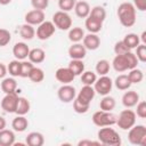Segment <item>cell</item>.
I'll return each instance as SVG.
<instances>
[{"label":"cell","mask_w":146,"mask_h":146,"mask_svg":"<svg viewBox=\"0 0 146 146\" xmlns=\"http://www.w3.org/2000/svg\"><path fill=\"white\" fill-rule=\"evenodd\" d=\"M137 64H138V59L136 55L131 52V50L121 55H116L112 62L113 68L116 72H124V71L135 68L137 67Z\"/></svg>","instance_id":"cell-1"},{"label":"cell","mask_w":146,"mask_h":146,"mask_svg":"<svg viewBox=\"0 0 146 146\" xmlns=\"http://www.w3.org/2000/svg\"><path fill=\"white\" fill-rule=\"evenodd\" d=\"M117 18L124 27H131L136 23V8L131 2H122L116 10Z\"/></svg>","instance_id":"cell-2"},{"label":"cell","mask_w":146,"mask_h":146,"mask_svg":"<svg viewBox=\"0 0 146 146\" xmlns=\"http://www.w3.org/2000/svg\"><path fill=\"white\" fill-rule=\"evenodd\" d=\"M98 141L103 145L107 146H119L121 145V137L113 128L110 127H100L97 132Z\"/></svg>","instance_id":"cell-3"},{"label":"cell","mask_w":146,"mask_h":146,"mask_svg":"<svg viewBox=\"0 0 146 146\" xmlns=\"http://www.w3.org/2000/svg\"><path fill=\"white\" fill-rule=\"evenodd\" d=\"M128 140L132 145L146 146V127L143 124H135L129 129Z\"/></svg>","instance_id":"cell-4"},{"label":"cell","mask_w":146,"mask_h":146,"mask_svg":"<svg viewBox=\"0 0 146 146\" xmlns=\"http://www.w3.org/2000/svg\"><path fill=\"white\" fill-rule=\"evenodd\" d=\"M92 122L97 127H112L116 122V116L107 111H97L92 114Z\"/></svg>","instance_id":"cell-5"},{"label":"cell","mask_w":146,"mask_h":146,"mask_svg":"<svg viewBox=\"0 0 146 146\" xmlns=\"http://www.w3.org/2000/svg\"><path fill=\"white\" fill-rule=\"evenodd\" d=\"M115 124H117V127L122 130H129L132 125L136 124V113L132 110L128 108L121 111L119 116L116 117Z\"/></svg>","instance_id":"cell-6"},{"label":"cell","mask_w":146,"mask_h":146,"mask_svg":"<svg viewBox=\"0 0 146 146\" xmlns=\"http://www.w3.org/2000/svg\"><path fill=\"white\" fill-rule=\"evenodd\" d=\"M56 29H59L62 31H68L72 27V18L66 11L58 10L52 15V21Z\"/></svg>","instance_id":"cell-7"},{"label":"cell","mask_w":146,"mask_h":146,"mask_svg":"<svg viewBox=\"0 0 146 146\" xmlns=\"http://www.w3.org/2000/svg\"><path fill=\"white\" fill-rule=\"evenodd\" d=\"M113 88V81L107 75H100L99 79H97L94 83V89L97 94L102 96H106L112 91Z\"/></svg>","instance_id":"cell-8"},{"label":"cell","mask_w":146,"mask_h":146,"mask_svg":"<svg viewBox=\"0 0 146 146\" xmlns=\"http://www.w3.org/2000/svg\"><path fill=\"white\" fill-rule=\"evenodd\" d=\"M56 31V26L50 21H43L41 24L38 25L35 34L39 40H48Z\"/></svg>","instance_id":"cell-9"},{"label":"cell","mask_w":146,"mask_h":146,"mask_svg":"<svg viewBox=\"0 0 146 146\" xmlns=\"http://www.w3.org/2000/svg\"><path fill=\"white\" fill-rule=\"evenodd\" d=\"M57 97L62 103H71L74 100V98L76 97V90L73 86H71L70 83L67 84H63L62 87L58 88L57 90Z\"/></svg>","instance_id":"cell-10"},{"label":"cell","mask_w":146,"mask_h":146,"mask_svg":"<svg viewBox=\"0 0 146 146\" xmlns=\"http://www.w3.org/2000/svg\"><path fill=\"white\" fill-rule=\"evenodd\" d=\"M17 102H18V95L16 92L6 94L1 100V108L6 113H15Z\"/></svg>","instance_id":"cell-11"},{"label":"cell","mask_w":146,"mask_h":146,"mask_svg":"<svg viewBox=\"0 0 146 146\" xmlns=\"http://www.w3.org/2000/svg\"><path fill=\"white\" fill-rule=\"evenodd\" d=\"M24 19H25V23H27L30 25H39L43 21H46V15H44L43 10L33 9L25 14Z\"/></svg>","instance_id":"cell-12"},{"label":"cell","mask_w":146,"mask_h":146,"mask_svg":"<svg viewBox=\"0 0 146 146\" xmlns=\"http://www.w3.org/2000/svg\"><path fill=\"white\" fill-rule=\"evenodd\" d=\"M95 95H96V91L94 89L92 86H87V84H83V87L81 88V90L79 91V94L76 95V99L80 100L81 103L83 104H87V105H90L91 100L95 98Z\"/></svg>","instance_id":"cell-13"},{"label":"cell","mask_w":146,"mask_h":146,"mask_svg":"<svg viewBox=\"0 0 146 146\" xmlns=\"http://www.w3.org/2000/svg\"><path fill=\"white\" fill-rule=\"evenodd\" d=\"M55 78L58 82H60L63 84H67L74 80L75 75L68 67H59L55 72Z\"/></svg>","instance_id":"cell-14"},{"label":"cell","mask_w":146,"mask_h":146,"mask_svg":"<svg viewBox=\"0 0 146 146\" xmlns=\"http://www.w3.org/2000/svg\"><path fill=\"white\" fill-rule=\"evenodd\" d=\"M83 46L87 50H96L99 48L100 46V39L99 36L96 34V33H88V34H84L83 39Z\"/></svg>","instance_id":"cell-15"},{"label":"cell","mask_w":146,"mask_h":146,"mask_svg":"<svg viewBox=\"0 0 146 146\" xmlns=\"http://www.w3.org/2000/svg\"><path fill=\"white\" fill-rule=\"evenodd\" d=\"M30 48L25 42H16L13 47V55L18 60H24L27 58Z\"/></svg>","instance_id":"cell-16"},{"label":"cell","mask_w":146,"mask_h":146,"mask_svg":"<svg viewBox=\"0 0 146 146\" xmlns=\"http://www.w3.org/2000/svg\"><path fill=\"white\" fill-rule=\"evenodd\" d=\"M86 55H87V49L82 43L76 42L68 48V56L71 57V59H83Z\"/></svg>","instance_id":"cell-17"},{"label":"cell","mask_w":146,"mask_h":146,"mask_svg":"<svg viewBox=\"0 0 146 146\" xmlns=\"http://www.w3.org/2000/svg\"><path fill=\"white\" fill-rule=\"evenodd\" d=\"M138 102H139V95L135 90L125 91L122 96V104L127 108H131V107L136 106Z\"/></svg>","instance_id":"cell-18"},{"label":"cell","mask_w":146,"mask_h":146,"mask_svg":"<svg viewBox=\"0 0 146 146\" xmlns=\"http://www.w3.org/2000/svg\"><path fill=\"white\" fill-rule=\"evenodd\" d=\"M74 13L78 17L80 18H87L90 14V5L87 2V1H78L75 2V6H74Z\"/></svg>","instance_id":"cell-19"},{"label":"cell","mask_w":146,"mask_h":146,"mask_svg":"<svg viewBox=\"0 0 146 146\" xmlns=\"http://www.w3.org/2000/svg\"><path fill=\"white\" fill-rule=\"evenodd\" d=\"M44 143L43 135L38 131H32L26 136L25 144L29 146H42Z\"/></svg>","instance_id":"cell-20"},{"label":"cell","mask_w":146,"mask_h":146,"mask_svg":"<svg viewBox=\"0 0 146 146\" xmlns=\"http://www.w3.org/2000/svg\"><path fill=\"white\" fill-rule=\"evenodd\" d=\"M15 144V133L11 130H0V146H13Z\"/></svg>","instance_id":"cell-21"},{"label":"cell","mask_w":146,"mask_h":146,"mask_svg":"<svg viewBox=\"0 0 146 146\" xmlns=\"http://www.w3.org/2000/svg\"><path fill=\"white\" fill-rule=\"evenodd\" d=\"M84 26L87 29V31L89 33H98L100 32V30L103 29V22L98 21V19H95L90 16H88L86 18V22H84Z\"/></svg>","instance_id":"cell-22"},{"label":"cell","mask_w":146,"mask_h":146,"mask_svg":"<svg viewBox=\"0 0 146 146\" xmlns=\"http://www.w3.org/2000/svg\"><path fill=\"white\" fill-rule=\"evenodd\" d=\"M27 127H29V121L24 115H17L11 122V128L16 132H23L27 129Z\"/></svg>","instance_id":"cell-23"},{"label":"cell","mask_w":146,"mask_h":146,"mask_svg":"<svg viewBox=\"0 0 146 146\" xmlns=\"http://www.w3.org/2000/svg\"><path fill=\"white\" fill-rule=\"evenodd\" d=\"M27 57H29V60L31 63H33V64H40V63H42L44 60L46 52L41 48H33V49L30 50Z\"/></svg>","instance_id":"cell-24"},{"label":"cell","mask_w":146,"mask_h":146,"mask_svg":"<svg viewBox=\"0 0 146 146\" xmlns=\"http://www.w3.org/2000/svg\"><path fill=\"white\" fill-rule=\"evenodd\" d=\"M0 86H1V90L5 94L16 92V89H17V82L13 76L11 78H3Z\"/></svg>","instance_id":"cell-25"},{"label":"cell","mask_w":146,"mask_h":146,"mask_svg":"<svg viewBox=\"0 0 146 146\" xmlns=\"http://www.w3.org/2000/svg\"><path fill=\"white\" fill-rule=\"evenodd\" d=\"M30 108H31V104H30L29 99L25 98V97H18V102H17L15 113L17 115H25L30 112Z\"/></svg>","instance_id":"cell-26"},{"label":"cell","mask_w":146,"mask_h":146,"mask_svg":"<svg viewBox=\"0 0 146 146\" xmlns=\"http://www.w3.org/2000/svg\"><path fill=\"white\" fill-rule=\"evenodd\" d=\"M19 35L24 40H32L35 36V30L33 25H30L27 23H24L19 26Z\"/></svg>","instance_id":"cell-27"},{"label":"cell","mask_w":146,"mask_h":146,"mask_svg":"<svg viewBox=\"0 0 146 146\" xmlns=\"http://www.w3.org/2000/svg\"><path fill=\"white\" fill-rule=\"evenodd\" d=\"M84 36V31L82 27L80 26H75V27H71L68 30V39L70 41H72L73 43H76V42H80L82 41Z\"/></svg>","instance_id":"cell-28"},{"label":"cell","mask_w":146,"mask_h":146,"mask_svg":"<svg viewBox=\"0 0 146 146\" xmlns=\"http://www.w3.org/2000/svg\"><path fill=\"white\" fill-rule=\"evenodd\" d=\"M114 86L119 89V90H128L130 87H131V82L128 78L127 74H120L115 78V81L113 82Z\"/></svg>","instance_id":"cell-29"},{"label":"cell","mask_w":146,"mask_h":146,"mask_svg":"<svg viewBox=\"0 0 146 146\" xmlns=\"http://www.w3.org/2000/svg\"><path fill=\"white\" fill-rule=\"evenodd\" d=\"M122 41L124 42V44H125L130 50H131V49H135V48L140 43L139 35L136 34V33H128V34L123 38Z\"/></svg>","instance_id":"cell-30"},{"label":"cell","mask_w":146,"mask_h":146,"mask_svg":"<svg viewBox=\"0 0 146 146\" xmlns=\"http://www.w3.org/2000/svg\"><path fill=\"white\" fill-rule=\"evenodd\" d=\"M73 73L74 75H81L84 71V63L82 59H71V62L68 63V66H67Z\"/></svg>","instance_id":"cell-31"},{"label":"cell","mask_w":146,"mask_h":146,"mask_svg":"<svg viewBox=\"0 0 146 146\" xmlns=\"http://www.w3.org/2000/svg\"><path fill=\"white\" fill-rule=\"evenodd\" d=\"M115 99L112 97V96H103L100 103H99V108L102 111H107V112H111L112 110H114L115 107Z\"/></svg>","instance_id":"cell-32"},{"label":"cell","mask_w":146,"mask_h":146,"mask_svg":"<svg viewBox=\"0 0 146 146\" xmlns=\"http://www.w3.org/2000/svg\"><path fill=\"white\" fill-rule=\"evenodd\" d=\"M27 78L32 82H34V83H40L44 79V72H43L42 68L36 67V66H33V68L31 70V72H30V74H29Z\"/></svg>","instance_id":"cell-33"},{"label":"cell","mask_w":146,"mask_h":146,"mask_svg":"<svg viewBox=\"0 0 146 146\" xmlns=\"http://www.w3.org/2000/svg\"><path fill=\"white\" fill-rule=\"evenodd\" d=\"M89 16L104 23V21H105V18H106V10H105V8L102 7V6H95V7H92V8L90 9Z\"/></svg>","instance_id":"cell-34"},{"label":"cell","mask_w":146,"mask_h":146,"mask_svg":"<svg viewBox=\"0 0 146 146\" xmlns=\"http://www.w3.org/2000/svg\"><path fill=\"white\" fill-rule=\"evenodd\" d=\"M127 75H128V78H129V80H130L131 83H139V82H141L143 79H144V73H143V71L139 70V68H137V67L129 70V73H128Z\"/></svg>","instance_id":"cell-35"},{"label":"cell","mask_w":146,"mask_h":146,"mask_svg":"<svg viewBox=\"0 0 146 146\" xmlns=\"http://www.w3.org/2000/svg\"><path fill=\"white\" fill-rule=\"evenodd\" d=\"M7 71L13 78L19 76V74H21V60H18V59L11 60L7 66Z\"/></svg>","instance_id":"cell-36"},{"label":"cell","mask_w":146,"mask_h":146,"mask_svg":"<svg viewBox=\"0 0 146 146\" xmlns=\"http://www.w3.org/2000/svg\"><path fill=\"white\" fill-rule=\"evenodd\" d=\"M110 62L106 60V59H100L97 62L96 64V73H98L99 75H106L108 72H110Z\"/></svg>","instance_id":"cell-37"},{"label":"cell","mask_w":146,"mask_h":146,"mask_svg":"<svg viewBox=\"0 0 146 146\" xmlns=\"http://www.w3.org/2000/svg\"><path fill=\"white\" fill-rule=\"evenodd\" d=\"M96 80H97L96 73L92 72V71H83V73L81 74V81H82L83 84L92 86Z\"/></svg>","instance_id":"cell-38"},{"label":"cell","mask_w":146,"mask_h":146,"mask_svg":"<svg viewBox=\"0 0 146 146\" xmlns=\"http://www.w3.org/2000/svg\"><path fill=\"white\" fill-rule=\"evenodd\" d=\"M33 63H31L30 60H21V74L19 76L21 78H27L31 70L33 68Z\"/></svg>","instance_id":"cell-39"},{"label":"cell","mask_w":146,"mask_h":146,"mask_svg":"<svg viewBox=\"0 0 146 146\" xmlns=\"http://www.w3.org/2000/svg\"><path fill=\"white\" fill-rule=\"evenodd\" d=\"M89 107H90V105L83 104L80 100H78L76 98H74V100H73V110H74L75 113H78V114H84V113H87L89 111Z\"/></svg>","instance_id":"cell-40"},{"label":"cell","mask_w":146,"mask_h":146,"mask_svg":"<svg viewBox=\"0 0 146 146\" xmlns=\"http://www.w3.org/2000/svg\"><path fill=\"white\" fill-rule=\"evenodd\" d=\"M136 57L138 59V62H141V63H145L146 62V44L144 43H139L136 48Z\"/></svg>","instance_id":"cell-41"},{"label":"cell","mask_w":146,"mask_h":146,"mask_svg":"<svg viewBox=\"0 0 146 146\" xmlns=\"http://www.w3.org/2000/svg\"><path fill=\"white\" fill-rule=\"evenodd\" d=\"M75 0H58V7L62 11H70L75 6Z\"/></svg>","instance_id":"cell-42"},{"label":"cell","mask_w":146,"mask_h":146,"mask_svg":"<svg viewBox=\"0 0 146 146\" xmlns=\"http://www.w3.org/2000/svg\"><path fill=\"white\" fill-rule=\"evenodd\" d=\"M11 40V34L6 29H0V47H6Z\"/></svg>","instance_id":"cell-43"},{"label":"cell","mask_w":146,"mask_h":146,"mask_svg":"<svg viewBox=\"0 0 146 146\" xmlns=\"http://www.w3.org/2000/svg\"><path fill=\"white\" fill-rule=\"evenodd\" d=\"M137 110H136V116L140 117V119H145L146 117V103L144 100H139L137 103Z\"/></svg>","instance_id":"cell-44"},{"label":"cell","mask_w":146,"mask_h":146,"mask_svg":"<svg viewBox=\"0 0 146 146\" xmlns=\"http://www.w3.org/2000/svg\"><path fill=\"white\" fill-rule=\"evenodd\" d=\"M128 51H130V49L124 44V42L122 40L117 41L114 44V52H115V55H121V54H124V52H128Z\"/></svg>","instance_id":"cell-45"},{"label":"cell","mask_w":146,"mask_h":146,"mask_svg":"<svg viewBox=\"0 0 146 146\" xmlns=\"http://www.w3.org/2000/svg\"><path fill=\"white\" fill-rule=\"evenodd\" d=\"M31 5L34 9L44 10L49 6V0H31Z\"/></svg>","instance_id":"cell-46"},{"label":"cell","mask_w":146,"mask_h":146,"mask_svg":"<svg viewBox=\"0 0 146 146\" xmlns=\"http://www.w3.org/2000/svg\"><path fill=\"white\" fill-rule=\"evenodd\" d=\"M132 5L135 6L136 9L140 11L146 10V0H132Z\"/></svg>","instance_id":"cell-47"},{"label":"cell","mask_w":146,"mask_h":146,"mask_svg":"<svg viewBox=\"0 0 146 146\" xmlns=\"http://www.w3.org/2000/svg\"><path fill=\"white\" fill-rule=\"evenodd\" d=\"M79 146H86V145H100L99 141H95V140H90V139H83V140H80L78 143Z\"/></svg>","instance_id":"cell-48"},{"label":"cell","mask_w":146,"mask_h":146,"mask_svg":"<svg viewBox=\"0 0 146 146\" xmlns=\"http://www.w3.org/2000/svg\"><path fill=\"white\" fill-rule=\"evenodd\" d=\"M7 66L3 63H0V79H3L7 74Z\"/></svg>","instance_id":"cell-49"},{"label":"cell","mask_w":146,"mask_h":146,"mask_svg":"<svg viewBox=\"0 0 146 146\" xmlns=\"http://www.w3.org/2000/svg\"><path fill=\"white\" fill-rule=\"evenodd\" d=\"M6 125H7V122H6V119H5L3 116H1V115H0V130H2V129H5V128H6Z\"/></svg>","instance_id":"cell-50"},{"label":"cell","mask_w":146,"mask_h":146,"mask_svg":"<svg viewBox=\"0 0 146 146\" xmlns=\"http://www.w3.org/2000/svg\"><path fill=\"white\" fill-rule=\"evenodd\" d=\"M140 36H141V38H139V39L143 41V43H144V44H146V32L144 31V32L141 33V35H140Z\"/></svg>","instance_id":"cell-51"},{"label":"cell","mask_w":146,"mask_h":146,"mask_svg":"<svg viewBox=\"0 0 146 146\" xmlns=\"http://www.w3.org/2000/svg\"><path fill=\"white\" fill-rule=\"evenodd\" d=\"M10 2H11V0H0V5H2V6L9 5Z\"/></svg>","instance_id":"cell-52"}]
</instances>
